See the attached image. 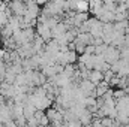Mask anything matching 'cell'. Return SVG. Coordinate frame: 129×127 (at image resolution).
Instances as JSON below:
<instances>
[{
    "label": "cell",
    "mask_w": 129,
    "mask_h": 127,
    "mask_svg": "<svg viewBox=\"0 0 129 127\" xmlns=\"http://www.w3.org/2000/svg\"><path fill=\"white\" fill-rule=\"evenodd\" d=\"M104 55V60L107 61V63H114V61H117L119 58H120V49L119 48H116V46H113V45H108V48L105 49V52L102 54Z\"/></svg>",
    "instance_id": "obj_1"
},
{
    "label": "cell",
    "mask_w": 129,
    "mask_h": 127,
    "mask_svg": "<svg viewBox=\"0 0 129 127\" xmlns=\"http://www.w3.org/2000/svg\"><path fill=\"white\" fill-rule=\"evenodd\" d=\"M89 81H92L95 85H98L102 79H104V73L101 70H96V69H90L89 70V76H87Z\"/></svg>",
    "instance_id": "obj_2"
},
{
    "label": "cell",
    "mask_w": 129,
    "mask_h": 127,
    "mask_svg": "<svg viewBox=\"0 0 129 127\" xmlns=\"http://www.w3.org/2000/svg\"><path fill=\"white\" fill-rule=\"evenodd\" d=\"M78 120L81 121V124H92V120H93V114L87 109H83L80 114H78Z\"/></svg>",
    "instance_id": "obj_3"
},
{
    "label": "cell",
    "mask_w": 129,
    "mask_h": 127,
    "mask_svg": "<svg viewBox=\"0 0 129 127\" xmlns=\"http://www.w3.org/2000/svg\"><path fill=\"white\" fill-rule=\"evenodd\" d=\"M75 11L77 12H89V0H78Z\"/></svg>",
    "instance_id": "obj_4"
},
{
    "label": "cell",
    "mask_w": 129,
    "mask_h": 127,
    "mask_svg": "<svg viewBox=\"0 0 129 127\" xmlns=\"http://www.w3.org/2000/svg\"><path fill=\"white\" fill-rule=\"evenodd\" d=\"M125 94H128L126 93V88H116V90H113V97L114 99H120V97H123Z\"/></svg>",
    "instance_id": "obj_5"
},
{
    "label": "cell",
    "mask_w": 129,
    "mask_h": 127,
    "mask_svg": "<svg viewBox=\"0 0 129 127\" xmlns=\"http://www.w3.org/2000/svg\"><path fill=\"white\" fill-rule=\"evenodd\" d=\"M128 12H114V21H123L126 20Z\"/></svg>",
    "instance_id": "obj_6"
},
{
    "label": "cell",
    "mask_w": 129,
    "mask_h": 127,
    "mask_svg": "<svg viewBox=\"0 0 129 127\" xmlns=\"http://www.w3.org/2000/svg\"><path fill=\"white\" fill-rule=\"evenodd\" d=\"M84 52H86V54H89V55L95 54V45H93V43L86 45V46H84Z\"/></svg>",
    "instance_id": "obj_7"
},
{
    "label": "cell",
    "mask_w": 129,
    "mask_h": 127,
    "mask_svg": "<svg viewBox=\"0 0 129 127\" xmlns=\"http://www.w3.org/2000/svg\"><path fill=\"white\" fill-rule=\"evenodd\" d=\"M114 2H117V0H102L104 5H110V3H114Z\"/></svg>",
    "instance_id": "obj_8"
}]
</instances>
